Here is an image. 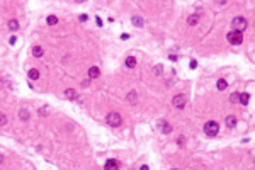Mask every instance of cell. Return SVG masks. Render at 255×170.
I'll use <instances>...</instances> for the list:
<instances>
[{"label": "cell", "mask_w": 255, "mask_h": 170, "mask_svg": "<svg viewBox=\"0 0 255 170\" xmlns=\"http://www.w3.org/2000/svg\"><path fill=\"white\" fill-rule=\"evenodd\" d=\"M27 117H29V112H27V111H24V109H22V111H21V119H24V121H26Z\"/></svg>", "instance_id": "cell-21"}, {"label": "cell", "mask_w": 255, "mask_h": 170, "mask_svg": "<svg viewBox=\"0 0 255 170\" xmlns=\"http://www.w3.org/2000/svg\"><path fill=\"white\" fill-rule=\"evenodd\" d=\"M99 75H100V70L97 68V66H92V68L89 70V77H90V78H97Z\"/></svg>", "instance_id": "cell-9"}, {"label": "cell", "mask_w": 255, "mask_h": 170, "mask_svg": "<svg viewBox=\"0 0 255 170\" xmlns=\"http://www.w3.org/2000/svg\"><path fill=\"white\" fill-rule=\"evenodd\" d=\"M248 99H250V95L248 94H238V102L240 104H248Z\"/></svg>", "instance_id": "cell-13"}, {"label": "cell", "mask_w": 255, "mask_h": 170, "mask_svg": "<svg viewBox=\"0 0 255 170\" xmlns=\"http://www.w3.org/2000/svg\"><path fill=\"white\" fill-rule=\"evenodd\" d=\"M204 133L208 134L209 138H214V136H218L219 133V124L216 121H208L204 124Z\"/></svg>", "instance_id": "cell-1"}, {"label": "cell", "mask_w": 255, "mask_h": 170, "mask_svg": "<svg viewBox=\"0 0 255 170\" xmlns=\"http://www.w3.org/2000/svg\"><path fill=\"white\" fill-rule=\"evenodd\" d=\"M104 170H119V162H116V160H109V162L104 165Z\"/></svg>", "instance_id": "cell-6"}, {"label": "cell", "mask_w": 255, "mask_h": 170, "mask_svg": "<svg viewBox=\"0 0 255 170\" xmlns=\"http://www.w3.org/2000/svg\"><path fill=\"white\" fill-rule=\"evenodd\" d=\"M140 170H148V167H146V165H143V167H141Z\"/></svg>", "instance_id": "cell-25"}, {"label": "cell", "mask_w": 255, "mask_h": 170, "mask_svg": "<svg viewBox=\"0 0 255 170\" xmlns=\"http://www.w3.org/2000/svg\"><path fill=\"white\" fill-rule=\"evenodd\" d=\"M197 21H199V16H191L187 19V22L191 24V26H194V24H197Z\"/></svg>", "instance_id": "cell-17"}, {"label": "cell", "mask_w": 255, "mask_h": 170, "mask_svg": "<svg viewBox=\"0 0 255 170\" xmlns=\"http://www.w3.org/2000/svg\"><path fill=\"white\" fill-rule=\"evenodd\" d=\"M7 122V117L4 116V114H0V124H2V126H4V124H5Z\"/></svg>", "instance_id": "cell-22"}, {"label": "cell", "mask_w": 255, "mask_h": 170, "mask_svg": "<svg viewBox=\"0 0 255 170\" xmlns=\"http://www.w3.org/2000/svg\"><path fill=\"white\" fill-rule=\"evenodd\" d=\"M65 95H67V97H70V99H75V92H73V90H70V89H68V90L65 92Z\"/></svg>", "instance_id": "cell-20"}, {"label": "cell", "mask_w": 255, "mask_h": 170, "mask_svg": "<svg viewBox=\"0 0 255 170\" xmlns=\"http://www.w3.org/2000/svg\"><path fill=\"white\" fill-rule=\"evenodd\" d=\"M126 66H128V68H135L136 66V58L135 56H128V58H126Z\"/></svg>", "instance_id": "cell-12"}, {"label": "cell", "mask_w": 255, "mask_h": 170, "mask_svg": "<svg viewBox=\"0 0 255 170\" xmlns=\"http://www.w3.org/2000/svg\"><path fill=\"white\" fill-rule=\"evenodd\" d=\"M56 22H58V19H56L55 16H49V17H48V24H49V26H55Z\"/></svg>", "instance_id": "cell-18"}, {"label": "cell", "mask_w": 255, "mask_h": 170, "mask_svg": "<svg viewBox=\"0 0 255 170\" xmlns=\"http://www.w3.org/2000/svg\"><path fill=\"white\" fill-rule=\"evenodd\" d=\"M128 101H129L131 104H135V101H136V94H135V92H131L129 95H128Z\"/></svg>", "instance_id": "cell-19"}, {"label": "cell", "mask_w": 255, "mask_h": 170, "mask_svg": "<svg viewBox=\"0 0 255 170\" xmlns=\"http://www.w3.org/2000/svg\"><path fill=\"white\" fill-rule=\"evenodd\" d=\"M173 106L179 107V109H184L185 107V95H182V94H179V95L173 97Z\"/></svg>", "instance_id": "cell-5"}, {"label": "cell", "mask_w": 255, "mask_h": 170, "mask_svg": "<svg viewBox=\"0 0 255 170\" xmlns=\"http://www.w3.org/2000/svg\"><path fill=\"white\" fill-rule=\"evenodd\" d=\"M27 75H29V78H31V80H37V78H39V72H37L36 68L29 70V73H27Z\"/></svg>", "instance_id": "cell-14"}, {"label": "cell", "mask_w": 255, "mask_h": 170, "mask_svg": "<svg viewBox=\"0 0 255 170\" xmlns=\"http://www.w3.org/2000/svg\"><path fill=\"white\" fill-rule=\"evenodd\" d=\"M121 122H123V117H121V114H117V112H111L109 116H107V124L109 126H121Z\"/></svg>", "instance_id": "cell-3"}, {"label": "cell", "mask_w": 255, "mask_h": 170, "mask_svg": "<svg viewBox=\"0 0 255 170\" xmlns=\"http://www.w3.org/2000/svg\"><path fill=\"white\" fill-rule=\"evenodd\" d=\"M231 26H233V31H245L247 29V26H248V22H247V19L245 17H235L233 21H231Z\"/></svg>", "instance_id": "cell-2"}, {"label": "cell", "mask_w": 255, "mask_h": 170, "mask_svg": "<svg viewBox=\"0 0 255 170\" xmlns=\"http://www.w3.org/2000/svg\"><path fill=\"white\" fill-rule=\"evenodd\" d=\"M196 66H197V63H196V60H192V61H191V68H196Z\"/></svg>", "instance_id": "cell-24"}, {"label": "cell", "mask_w": 255, "mask_h": 170, "mask_svg": "<svg viewBox=\"0 0 255 170\" xmlns=\"http://www.w3.org/2000/svg\"><path fill=\"white\" fill-rule=\"evenodd\" d=\"M228 41L231 42V44H242L243 42V34L238 31H231L228 34Z\"/></svg>", "instance_id": "cell-4"}, {"label": "cell", "mask_w": 255, "mask_h": 170, "mask_svg": "<svg viewBox=\"0 0 255 170\" xmlns=\"http://www.w3.org/2000/svg\"><path fill=\"white\" fill-rule=\"evenodd\" d=\"M9 29H10V31H17V29H19V22H17L16 19L9 21Z\"/></svg>", "instance_id": "cell-15"}, {"label": "cell", "mask_w": 255, "mask_h": 170, "mask_svg": "<svg viewBox=\"0 0 255 170\" xmlns=\"http://www.w3.org/2000/svg\"><path fill=\"white\" fill-rule=\"evenodd\" d=\"M230 101H231V102H236V101H238V94H231Z\"/></svg>", "instance_id": "cell-23"}, {"label": "cell", "mask_w": 255, "mask_h": 170, "mask_svg": "<svg viewBox=\"0 0 255 170\" xmlns=\"http://www.w3.org/2000/svg\"><path fill=\"white\" fill-rule=\"evenodd\" d=\"M2 160H4V158H2V155H0V163H2Z\"/></svg>", "instance_id": "cell-26"}, {"label": "cell", "mask_w": 255, "mask_h": 170, "mask_svg": "<svg viewBox=\"0 0 255 170\" xmlns=\"http://www.w3.org/2000/svg\"><path fill=\"white\" fill-rule=\"evenodd\" d=\"M216 87H218V90H226V89H228V84H226L224 78H219L218 82H216Z\"/></svg>", "instance_id": "cell-8"}, {"label": "cell", "mask_w": 255, "mask_h": 170, "mask_svg": "<svg viewBox=\"0 0 255 170\" xmlns=\"http://www.w3.org/2000/svg\"><path fill=\"white\" fill-rule=\"evenodd\" d=\"M160 128H162V133H165V134H168L170 131H172V126H170L167 121H162L160 122Z\"/></svg>", "instance_id": "cell-7"}, {"label": "cell", "mask_w": 255, "mask_h": 170, "mask_svg": "<svg viewBox=\"0 0 255 170\" xmlns=\"http://www.w3.org/2000/svg\"><path fill=\"white\" fill-rule=\"evenodd\" d=\"M226 126H228L230 129H233V128L236 126V119H235V116H228V117H226Z\"/></svg>", "instance_id": "cell-10"}, {"label": "cell", "mask_w": 255, "mask_h": 170, "mask_svg": "<svg viewBox=\"0 0 255 170\" xmlns=\"http://www.w3.org/2000/svg\"><path fill=\"white\" fill-rule=\"evenodd\" d=\"M131 21H133V24H135V26H138V27L143 26V19H141V17H133Z\"/></svg>", "instance_id": "cell-16"}, {"label": "cell", "mask_w": 255, "mask_h": 170, "mask_svg": "<svg viewBox=\"0 0 255 170\" xmlns=\"http://www.w3.org/2000/svg\"><path fill=\"white\" fill-rule=\"evenodd\" d=\"M43 53H44V49H43L41 46H32V54H34L36 58H39V56H43Z\"/></svg>", "instance_id": "cell-11"}]
</instances>
